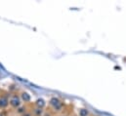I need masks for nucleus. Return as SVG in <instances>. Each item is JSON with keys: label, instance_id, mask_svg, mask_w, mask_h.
Instances as JSON below:
<instances>
[{"label": "nucleus", "instance_id": "obj_1", "mask_svg": "<svg viewBox=\"0 0 126 116\" xmlns=\"http://www.w3.org/2000/svg\"><path fill=\"white\" fill-rule=\"evenodd\" d=\"M49 105L55 112H62L63 108V102L58 97H52L49 100Z\"/></svg>", "mask_w": 126, "mask_h": 116}, {"label": "nucleus", "instance_id": "obj_6", "mask_svg": "<svg viewBox=\"0 0 126 116\" xmlns=\"http://www.w3.org/2000/svg\"><path fill=\"white\" fill-rule=\"evenodd\" d=\"M27 111H29V110H28L27 105H23V104H22L19 108H17V109H16V113H17L19 116H23L26 112H27Z\"/></svg>", "mask_w": 126, "mask_h": 116}, {"label": "nucleus", "instance_id": "obj_9", "mask_svg": "<svg viewBox=\"0 0 126 116\" xmlns=\"http://www.w3.org/2000/svg\"><path fill=\"white\" fill-rule=\"evenodd\" d=\"M23 116H33V115H32V111H31V110H29V111H27V112H26Z\"/></svg>", "mask_w": 126, "mask_h": 116}, {"label": "nucleus", "instance_id": "obj_10", "mask_svg": "<svg viewBox=\"0 0 126 116\" xmlns=\"http://www.w3.org/2000/svg\"><path fill=\"white\" fill-rule=\"evenodd\" d=\"M0 116H3V114H2V113H0Z\"/></svg>", "mask_w": 126, "mask_h": 116}, {"label": "nucleus", "instance_id": "obj_7", "mask_svg": "<svg viewBox=\"0 0 126 116\" xmlns=\"http://www.w3.org/2000/svg\"><path fill=\"white\" fill-rule=\"evenodd\" d=\"M77 115L78 116H91V113L89 111V109L87 108H79L77 111Z\"/></svg>", "mask_w": 126, "mask_h": 116}, {"label": "nucleus", "instance_id": "obj_11", "mask_svg": "<svg viewBox=\"0 0 126 116\" xmlns=\"http://www.w3.org/2000/svg\"><path fill=\"white\" fill-rule=\"evenodd\" d=\"M58 116H64V115H58Z\"/></svg>", "mask_w": 126, "mask_h": 116}, {"label": "nucleus", "instance_id": "obj_5", "mask_svg": "<svg viewBox=\"0 0 126 116\" xmlns=\"http://www.w3.org/2000/svg\"><path fill=\"white\" fill-rule=\"evenodd\" d=\"M46 102H45V100L44 99H42V98H39V99H37L36 100V102H35V107H37V108H41V109H44L45 108V106H46Z\"/></svg>", "mask_w": 126, "mask_h": 116}, {"label": "nucleus", "instance_id": "obj_8", "mask_svg": "<svg viewBox=\"0 0 126 116\" xmlns=\"http://www.w3.org/2000/svg\"><path fill=\"white\" fill-rule=\"evenodd\" d=\"M32 112L33 116H43L44 114V110L41 108H37V107H34L33 110H32Z\"/></svg>", "mask_w": 126, "mask_h": 116}, {"label": "nucleus", "instance_id": "obj_3", "mask_svg": "<svg viewBox=\"0 0 126 116\" xmlns=\"http://www.w3.org/2000/svg\"><path fill=\"white\" fill-rule=\"evenodd\" d=\"M9 97L8 94H1L0 95V108L6 109L9 106Z\"/></svg>", "mask_w": 126, "mask_h": 116}, {"label": "nucleus", "instance_id": "obj_4", "mask_svg": "<svg viewBox=\"0 0 126 116\" xmlns=\"http://www.w3.org/2000/svg\"><path fill=\"white\" fill-rule=\"evenodd\" d=\"M20 97H21L22 102H25V103H30L31 101H32V96L28 92H26V91H22L20 93Z\"/></svg>", "mask_w": 126, "mask_h": 116}, {"label": "nucleus", "instance_id": "obj_2", "mask_svg": "<svg viewBox=\"0 0 126 116\" xmlns=\"http://www.w3.org/2000/svg\"><path fill=\"white\" fill-rule=\"evenodd\" d=\"M23 102L21 100V97H20V94H17V93H13L10 95L9 97V105L14 108V109H17L19 108L21 105H22Z\"/></svg>", "mask_w": 126, "mask_h": 116}]
</instances>
